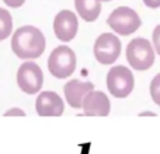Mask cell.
<instances>
[{"label":"cell","mask_w":160,"mask_h":154,"mask_svg":"<svg viewBox=\"0 0 160 154\" xmlns=\"http://www.w3.org/2000/svg\"><path fill=\"white\" fill-rule=\"evenodd\" d=\"M11 49L20 59H37L45 51V36L32 25L20 27L11 38Z\"/></svg>","instance_id":"6da1fadb"},{"label":"cell","mask_w":160,"mask_h":154,"mask_svg":"<svg viewBox=\"0 0 160 154\" xmlns=\"http://www.w3.org/2000/svg\"><path fill=\"white\" fill-rule=\"evenodd\" d=\"M156 52L146 38H135L127 46V60L132 69L148 70L153 66Z\"/></svg>","instance_id":"7a4b0ae2"},{"label":"cell","mask_w":160,"mask_h":154,"mask_svg":"<svg viewBox=\"0 0 160 154\" xmlns=\"http://www.w3.org/2000/svg\"><path fill=\"white\" fill-rule=\"evenodd\" d=\"M48 69L56 79H66L76 70V55L69 46L61 45L51 52L48 59Z\"/></svg>","instance_id":"3957f363"},{"label":"cell","mask_w":160,"mask_h":154,"mask_svg":"<svg viewBox=\"0 0 160 154\" xmlns=\"http://www.w3.org/2000/svg\"><path fill=\"white\" fill-rule=\"evenodd\" d=\"M107 24L110 25L114 32L119 34V35H131L139 30L142 21L135 10L122 6V7L115 8L108 16Z\"/></svg>","instance_id":"277c9868"},{"label":"cell","mask_w":160,"mask_h":154,"mask_svg":"<svg viewBox=\"0 0 160 154\" xmlns=\"http://www.w3.org/2000/svg\"><path fill=\"white\" fill-rule=\"evenodd\" d=\"M133 87L135 79L127 66H112L107 73V88L115 98H127Z\"/></svg>","instance_id":"5b68a950"},{"label":"cell","mask_w":160,"mask_h":154,"mask_svg":"<svg viewBox=\"0 0 160 154\" xmlns=\"http://www.w3.org/2000/svg\"><path fill=\"white\" fill-rule=\"evenodd\" d=\"M94 58L101 65H112L121 55V41L114 34H101L94 42Z\"/></svg>","instance_id":"8992f818"},{"label":"cell","mask_w":160,"mask_h":154,"mask_svg":"<svg viewBox=\"0 0 160 154\" xmlns=\"http://www.w3.org/2000/svg\"><path fill=\"white\" fill-rule=\"evenodd\" d=\"M17 84L25 94H37L44 84V73L41 67L34 62H25L18 67Z\"/></svg>","instance_id":"52a82bcc"},{"label":"cell","mask_w":160,"mask_h":154,"mask_svg":"<svg viewBox=\"0 0 160 154\" xmlns=\"http://www.w3.org/2000/svg\"><path fill=\"white\" fill-rule=\"evenodd\" d=\"M79 30L78 17L70 10H62L53 20V32L62 42H70L76 36Z\"/></svg>","instance_id":"ba28073f"},{"label":"cell","mask_w":160,"mask_h":154,"mask_svg":"<svg viewBox=\"0 0 160 154\" xmlns=\"http://www.w3.org/2000/svg\"><path fill=\"white\" fill-rule=\"evenodd\" d=\"M35 111L39 116H61L65 111L63 99L53 91H44L35 101Z\"/></svg>","instance_id":"9c48e42d"},{"label":"cell","mask_w":160,"mask_h":154,"mask_svg":"<svg viewBox=\"0 0 160 154\" xmlns=\"http://www.w3.org/2000/svg\"><path fill=\"white\" fill-rule=\"evenodd\" d=\"M94 90V84L90 81H80V80H70L65 84L63 93L68 104L75 109L83 108V101L86 95Z\"/></svg>","instance_id":"30bf717a"},{"label":"cell","mask_w":160,"mask_h":154,"mask_svg":"<svg viewBox=\"0 0 160 154\" xmlns=\"http://www.w3.org/2000/svg\"><path fill=\"white\" fill-rule=\"evenodd\" d=\"M83 111L87 116H107L111 111L108 97L102 91H91L83 101Z\"/></svg>","instance_id":"8fae6325"},{"label":"cell","mask_w":160,"mask_h":154,"mask_svg":"<svg viewBox=\"0 0 160 154\" xmlns=\"http://www.w3.org/2000/svg\"><path fill=\"white\" fill-rule=\"evenodd\" d=\"M75 7L79 16L87 22L96 21L101 13L100 0H75Z\"/></svg>","instance_id":"7c38bea8"},{"label":"cell","mask_w":160,"mask_h":154,"mask_svg":"<svg viewBox=\"0 0 160 154\" xmlns=\"http://www.w3.org/2000/svg\"><path fill=\"white\" fill-rule=\"evenodd\" d=\"M13 31V18L11 14L4 8H0V41H4L10 36Z\"/></svg>","instance_id":"4fadbf2b"},{"label":"cell","mask_w":160,"mask_h":154,"mask_svg":"<svg viewBox=\"0 0 160 154\" xmlns=\"http://www.w3.org/2000/svg\"><path fill=\"white\" fill-rule=\"evenodd\" d=\"M149 93H150V97H152L153 102L160 107V73L156 75L153 77L152 81H150Z\"/></svg>","instance_id":"5bb4252c"},{"label":"cell","mask_w":160,"mask_h":154,"mask_svg":"<svg viewBox=\"0 0 160 154\" xmlns=\"http://www.w3.org/2000/svg\"><path fill=\"white\" fill-rule=\"evenodd\" d=\"M152 42H153V48H155V52L158 53V55H160V24L156 25V28L153 30Z\"/></svg>","instance_id":"9a60e30c"},{"label":"cell","mask_w":160,"mask_h":154,"mask_svg":"<svg viewBox=\"0 0 160 154\" xmlns=\"http://www.w3.org/2000/svg\"><path fill=\"white\" fill-rule=\"evenodd\" d=\"M25 112L20 108H13V109H8L7 112L4 113V116H24Z\"/></svg>","instance_id":"2e32d148"},{"label":"cell","mask_w":160,"mask_h":154,"mask_svg":"<svg viewBox=\"0 0 160 154\" xmlns=\"http://www.w3.org/2000/svg\"><path fill=\"white\" fill-rule=\"evenodd\" d=\"M3 2H4L7 6L13 7V8H18V7H21V6L24 4L25 0H3Z\"/></svg>","instance_id":"e0dca14e"},{"label":"cell","mask_w":160,"mask_h":154,"mask_svg":"<svg viewBox=\"0 0 160 154\" xmlns=\"http://www.w3.org/2000/svg\"><path fill=\"white\" fill-rule=\"evenodd\" d=\"M143 3H145V6H146V7L153 8V10L160 7V0H143Z\"/></svg>","instance_id":"ac0fdd59"},{"label":"cell","mask_w":160,"mask_h":154,"mask_svg":"<svg viewBox=\"0 0 160 154\" xmlns=\"http://www.w3.org/2000/svg\"><path fill=\"white\" fill-rule=\"evenodd\" d=\"M100 2H111V0H100Z\"/></svg>","instance_id":"d6986e66"}]
</instances>
